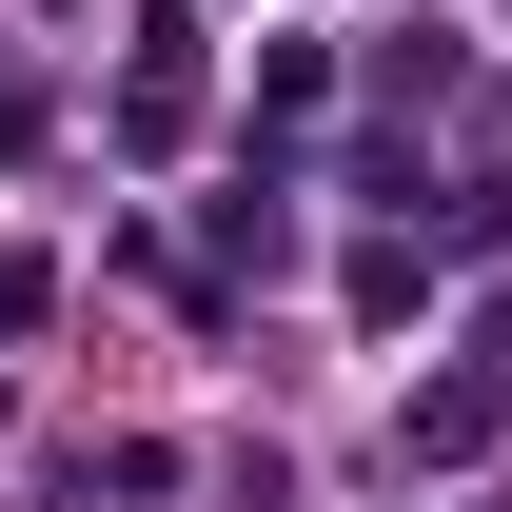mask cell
<instances>
[{
    "instance_id": "6da1fadb",
    "label": "cell",
    "mask_w": 512,
    "mask_h": 512,
    "mask_svg": "<svg viewBox=\"0 0 512 512\" xmlns=\"http://www.w3.org/2000/svg\"><path fill=\"white\" fill-rule=\"evenodd\" d=\"M394 453H414V473H453V453H493V375H434L414 414H394Z\"/></svg>"
},
{
    "instance_id": "7a4b0ae2",
    "label": "cell",
    "mask_w": 512,
    "mask_h": 512,
    "mask_svg": "<svg viewBox=\"0 0 512 512\" xmlns=\"http://www.w3.org/2000/svg\"><path fill=\"white\" fill-rule=\"evenodd\" d=\"M0 434H20V414H0Z\"/></svg>"
}]
</instances>
